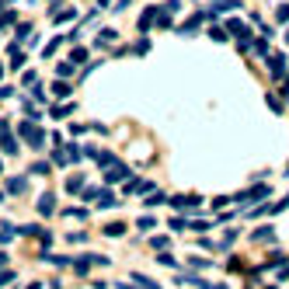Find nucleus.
Segmentation results:
<instances>
[{"mask_svg":"<svg viewBox=\"0 0 289 289\" xmlns=\"http://www.w3.org/2000/svg\"><path fill=\"white\" fill-rule=\"evenodd\" d=\"M18 136H21L28 146H35V150H42V146H46V133L38 129L35 122H21V126H18Z\"/></svg>","mask_w":289,"mask_h":289,"instance_id":"1","label":"nucleus"},{"mask_svg":"<svg viewBox=\"0 0 289 289\" xmlns=\"http://www.w3.org/2000/svg\"><path fill=\"white\" fill-rule=\"evenodd\" d=\"M265 195H272V188H268V185H255V188L240 192L233 202H237V205H255V202H258V199H265Z\"/></svg>","mask_w":289,"mask_h":289,"instance_id":"2","label":"nucleus"},{"mask_svg":"<svg viewBox=\"0 0 289 289\" xmlns=\"http://www.w3.org/2000/svg\"><path fill=\"white\" fill-rule=\"evenodd\" d=\"M265 63H268V73H272V80H282V77L289 73V63H286V56H282V53H275V56L268 53V56H265Z\"/></svg>","mask_w":289,"mask_h":289,"instance_id":"3","label":"nucleus"},{"mask_svg":"<svg viewBox=\"0 0 289 289\" xmlns=\"http://www.w3.org/2000/svg\"><path fill=\"white\" fill-rule=\"evenodd\" d=\"M171 202H174V209H185V213H195L202 199H199V195H174Z\"/></svg>","mask_w":289,"mask_h":289,"instance_id":"4","label":"nucleus"},{"mask_svg":"<svg viewBox=\"0 0 289 289\" xmlns=\"http://www.w3.org/2000/svg\"><path fill=\"white\" fill-rule=\"evenodd\" d=\"M53 209H56V195H53V192H42V195H38V213L49 216Z\"/></svg>","mask_w":289,"mask_h":289,"instance_id":"5","label":"nucleus"},{"mask_svg":"<svg viewBox=\"0 0 289 289\" xmlns=\"http://www.w3.org/2000/svg\"><path fill=\"white\" fill-rule=\"evenodd\" d=\"M108 181H122V178H129V168H122V164H112V171L105 174Z\"/></svg>","mask_w":289,"mask_h":289,"instance_id":"6","label":"nucleus"},{"mask_svg":"<svg viewBox=\"0 0 289 289\" xmlns=\"http://www.w3.org/2000/svg\"><path fill=\"white\" fill-rule=\"evenodd\" d=\"M70 91H73V84H66V80H56V84H53V94L56 98H70Z\"/></svg>","mask_w":289,"mask_h":289,"instance_id":"7","label":"nucleus"},{"mask_svg":"<svg viewBox=\"0 0 289 289\" xmlns=\"http://www.w3.org/2000/svg\"><path fill=\"white\" fill-rule=\"evenodd\" d=\"M25 188H28V181H25V178H11V181H7V192H11V195H21Z\"/></svg>","mask_w":289,"mask_h":289,"instance_id":"8","label":"nucleus"},{"mask_svg":"<svg viewBox=\"0 0 289 289\" xmlns=\"http://www.w3.org/2000/svg\"><path fill=\"white\" fill-rule=\"evenodd\" d=\"M115 42V28H101L98 31V46H112Z\"/></svg>","mask_w":289,"mask_h":289,"instance_id":"9","label":"nucleus"},{"mask_svg":"<svg viewBox=\"0 0 289 289\" xmlns=\"http://www.w3.org/2000/svg\"><path fill=\"white\" fill-rule=\"evenodd\" d=\"M209 38H213V42H227L230 31H227V28H220V25H213V28H209Z\"/></svg>","mask_w":289,"mask_h":289,"instance_id":"10","label":"nucleus"},{"mask_svg":"<svg viewBox=\"0 0 289 289\" xmlns=\"http://www.w3.org/2000/svg\"><path fill=\"white\" fill-rule=\"evenodd\" d=\"M133 282H136L140 289H160V282H153V279H146V275H133Z\"/></svg>","mask_w":289,"mask_h":289,"instance_id":"11","label":"nucleus"},{"mask_svg":"<svg viewBox=\"0 0 289 289\" xmlns=\"http://www.w3.org/2000/svg\"><path fill=\"white\" fill-rule=\"evenodd\" d=\"M84 59H87V49H84V46H77V49L70 53V63H73V66H80Z\"/></svg>","mask_w":289,"mask_h":289,"instance_id":"12","label":"nucleus"},{"mask_svg":"<svg viewBox=\"0 0 289 289\" xmlns=\"http://www.w3.org/2000/svg\"><path fill=\"white\" fill-rule=\"evenodd\" d=\"M115 202H118V199H115L112 192H101V195H98V205H101V209H112Z\"/></svg>","mask_w":289,"mask_h":289,"instance_id":"13","label":"nucleus"},{"mask_svg":"<svg viewBox=\"0 0 289 289\" xmlns=\"http://www.w3.org/2000/svg\"><path fill=\"white\" fill-rule=\"evenodd\" d=\"M80 188H84V178H80V174L66 178V192H80Z\"/></svg>","mask_w":289,"mask_h":289,"instance_id":"14","label":"nucleus"},{"mask_svg":"<svg viewBox=\"0 0 289 289\" xmlns=\"http://www.w3.org/2000/svg\"><path fill=\"white\" fill-rule=\"evenodd\" d=\"M105 233H108V237H122V233H126V223H108Z\"/></svg>","mask_w":289,"mask_h":289,"instance_id":"15","label":"nucleus"},{"mask_svg":"<svg viewBox=\"0 0 289 289\" xmlns=\"http://www.w3.org/2000/svg\"><path fill=\"white\" fill-rule=\"evenodd\" d=\"M70 112H73V105H56V108H53V115H49V118H66V115H70Z\"/></svg>","mask_w":289,"mask_h":289,"instance_id":"16","label":"nucleus"},{"mask_svg":"<svg viewBox=\"0 0 289 289\" xmlns=\"http://www.w3.org/2000/svg\"><path fill=\"white\" fill-rule=\"evenodd\" d=\"M275 21H279V25L289 21V4H279V7H275Z\"/></svg>","mask_w":289,"mask_h":289,"instance_id":"17","label":"nucleus"},{"mask_svg":"<svg viewBox=\"0 0 289 289\" xmlns=\"http://www.w3.org/2000/svg\"><path fill=\"white\" fill-rule=\"evenodd\" d=\"M31 174H49V164L46 160H35L31 164Z\"/></svg>","mask_w":289,"mask_h":289,"instance_id":"18","label":"nucleus"},{"mask_svg":"<svg viewBox=\"0 0 289 289\" xmlns=\"http://www.w3.org/2000/svg\"><path fill=\"white\" fill-rule=\"evenodd\" d=\"M160 202H168V195H164V192H153V195L146 199V205H160Z\"/></svg>","mask_w":289,"mask_h":289,"instance_id":"19","label":"nucleus"},{"mask_svg":"<svg viewBox=\"0 0 289 289\" xmlns=\"http://www.w3.org/2000/svg\"><path fill=\"white\" fill-rule=\"evenodd\" d=\"M188 230H195V233H202V230H209V223H205V220H192V223H188Z\"/></svg>","mask_w":289,"mask_h":289,"instance_id":"20","label":"nucleus"},{"mask_svg":"<svg viewBox=\"0 0 289 289\" xmlns=\"http://www.w3.org/2000/svg\"><path fill=\"white\" fill-rule=\"evenodd\" d=\"M136 227H140V230H153V227H157V220H153V216H143Z\"/></svg>","mask_w":289,"mask_h":289,"instance_id":"21","label":"nucleus"},{"mask_svg":"<svg viewBox=\"0 0 289 289\" xmlns=\"http://www.w3.org/2000/svg\"><path fill=\"white\" fill-rule=\"evenodd\" d=\"M255 240H272V227H261V230H255Z\"/></svg>","mask_w":289,"mask_h":289,"instance_id":"22","label":"nucleus"},{"mask_svg":"<svg viewBox=\"0 0 289 289\" xmlns=\"http://www.w3.org/2000/svg\"><path fill=\"white\" fill-rule=\"evenodd\" d=\"M265 101H268V108H272V112H282V101H279V98H275V94H268V98H265Z\"/></svg>","mask_w":289,"mask_h":289,"instance_id":"23","label":"nucleus"},{"mask_svg":"<svg viewBox=\"0 0 289 289\" xmlns=\"http://www.w3.org/2000/svg\"><path fill=\"white\" fill-rule=\"evenodd\" d=\"M164 11H168V14H178V11H181V4H178V0H168V4H164Z\"/></svg>","mask_w":289,"mask_h":289,"instance_id":"24","label":"nucleus"},{"mask_svg":"<svg viewBox=\"0 0 289 289\" xmlns=\"http://www.w3.org/2000/svg\"><path fill=\"white\" fill-rule=\"evenodd\" d=\"M146 49H150V42H146V38H140V42H136V49H133V53H136V56H143Z\"/></svg>","mask_w":289,"mask_h":289,"instance_id":"25","label":"nucleus"},{"mask_svg":"<svg viewBox=\"0 0 289 289\" xmlns=\"http://www.w3.org/2000/svg\"><path fill=\"white\" fill-rule=\"evenodd\" d=\"M255 53H258V56H268V42H265V38H261V42H255Z\"/></svg>","mask_w":289,"mask_h":289,"instance_id":"26","label":"nucleus"},{"mask_svg":"<svg viewBox=\"0 0 289 289\" xmlns=\"http://www.w3.org/2000/svg\"><path fill=\"white\" fill-rule=\"evenodd\" d=\"M80 153H84L80 146H70V150H66V160H80Z\"/></svg>","mask_w":289,"mask_h":289,"instance_id":"27","label":"nucleus"},{"mask_svg":"<svg viewBox=\"0 0 289 289\" xmlns=\"http://www.w3.org/2000/svg\"><path fill=\"white\" fill-rule=\"evenodd\" d=\"M73 70H77V66H73V63H59V77H70V73H73Z\"/></svg>","mask_w":289,"mask_h":289,"instance_id":"28","label":"nucleus"},{"mask_svg":"<svg viewBox=\"0 0 289 289\" xmlns=\"http://www.w3.org/2000/svg\"><path fill=\"white\" fill-rule=\"evenodd\" d=\"M171 230H188V223H185L181 216H174V220H171Z\"/></svg>","mask_w":289,"mask_h":289,"instance_id":"29","label":"nucleus"},{"mask_svg":"<svg viewBox=\"0 0 289 289\" xmlns=\"http://www.w3.org/2000/svg\"><path fill=\"white\" fill-rule=\"evenodd\" d=\"M268 265H286V255H282V251H275V255L268 258Z\"/></svg>","mask_w":289,"mask_h":289,"instance_id":"30","label":"nucleus"},{"mask_svg":"<svg viewBox=\"0 0 289 289\" xmlns=\"http://www.w3.org/2000/svg\"><path fill=\"white\" fill-rule=\"evenodd\" d=\"M66 216H77V220H84L87 213H84V209H77V205H70V209H66Z\"/></svg>","mask_w":289,"mask_h":289,"instance_id":"31","label":"nucleus"},{"mask_svg":"<svg viewBox=\"0 0 289 289\" xmlns=\"http://www.w3.org/2000/svg\"><path fill=\"white\" fill-rule=\"evenodd\" d=\"M168 244H171L168 237H153V247H157V251H164V247H168Z\"/></svg>","mask_w":289,"mask_h":289,"instance_id":"32","label":"nucleus"},{"mask_svg":"<svg viewBox=\"0 0 289 289\" xmlns=\"http://www.w3.org/2000/svg\"><path fill=\"white\" fill-rule=\"evenodd\" d=\"M98 164H101V168H105V164H115V157L112 153H98Z\"/></svg>","mask_w":289,"mask_h":289,"instance_id":"33","label":"nucleus"},{"mask_svg":"<svg viewBox=\"0 0 289 289\" xmlns=\"http://www.w3.org/2000/svg\"><path fill=\"white\" fill-rule=\"evenodd\" d=\"M70 18H77V11H59L56 14V21H70Z\"/></svg>","mask_w":289,"mask_h":289,"instance_id":"34","label":"nucleus"},{"mask_svg":"<svg viewBox=\"0 0 289 289\" xmlns=\"http://www.w3.org/2000/svg\"><path fill=\"white\" fill-rule=\"evenodd\" d=\"M98 195H101L98 188H87V192H84V199H87V202H98Z\"/></svg>","mask_w":289,"mask_h":289,"instance_id":"35","label":"nucleus"},{"mask_svg":"<svg viewBox=\"0 0 289 289\" xmlns=\"http://www.w3.org/2000/svg\"><path fill=\"white\" fill-rule=\"evenodd\" d=\"M11 279H14V272H0V286H7Z\"/></svg>","mask_w":289,"mask_h":289,"instance_id":"36","label":"nucleus"},{"mask_svg":"<svg viewBox=\"0 0 289 289\" xmlns=\"http://www.w3.org/2000/svg\"><path fill=\"white\" fill-rule=\"evenodd\" d=\"M282 80H286V87H282V98H289V73H286Z\"/></svg>","mask_w":289,"mask_h":289,"instance_id":"37","label":"nucleus"},{"mask_svg":"<svg viewBox=\"0 0 289 289\" xmlns=\"http://www.w3.org/2000/svg\"><path fill=\"white\" fill-rule=\"evenodd\" d=\"M11 94H14L11 87H0V98H11Z\"/></svg>","mask_w":289,"mask_h":289,"instance_id":"38","label":"nucleus"},{"mask_svg":"<svg viewBox=\"0 0 289 289\" xmlns=\"http://www.w3.org/2000/svg\"><path fill=\"white\" fill-rule=\"evenodd\" d=\"M286 279H289V268H282V272H279V282H286Z\"/></svg>","mask_w":289,"mask_h":289,"instance_id":"39","label":"nucleus"},{"mask_svg":"<svg viewBox=\"0 0 289 289\" xmlns=\"http://www.w3.org/2000/svg\"><path fill=\"white\" fill-rule=\"evenodd\" d=\"M4 261H7V255H4V251H0V265H4Z\"/></svg>","mask_w":289,"mask_h":289,"instance_id":"40","label":"nucleus"},{"mask_svg":"<svg viewBox=\"0 0 289 289\" xmlns=\"http://www.w3.org/2000/svg\"><path fill=\"white\" fill-rule=\"evenodd\" d=\"M0 174H4V160H0Z\"/></svg>","mask_w":289,"mask_h":289,"instance_id":"41","label":"nucleus"},{"mask_svg":"<svg viewBox=\"0 0 289 289\" xmlns=\"http://www.w3.org/2000/svg\"><path fill=\"white\" fill-rule=\"evenodd\" d=\"M286 46H289V31H286Z\"/></svg>","mask_w":289,"mask_h":289,"instance_id":"42","label":"nucleus"},{"mask_svg":"<svg viewBox=\"0 0 289 289\" xmlns=\"http://www.w3.org/2000/svg\"><path fill=\"white\" fill-rule=\"evenodd\" d=\"M0 202H4V192H0Z\"/></svg>","mask_w":289,"mask_h":289,"instance_id":"43","label":"nucleus"},{"mask_svg":"<svg viewBox=\"0 0 289 289\" xmlns=\"http://www.w3.org/2000/svg\"><path fill=\"white\" fill-rule=\"evenodd\" d=\"M0 77H4V66H0Z\"/></svg>","mask_w":289,"mask_h":289,"instance_id":"44","label":"nucleus"}]
</instances>
